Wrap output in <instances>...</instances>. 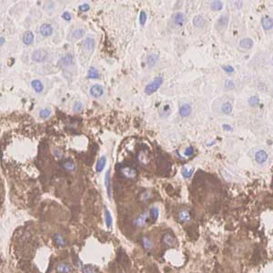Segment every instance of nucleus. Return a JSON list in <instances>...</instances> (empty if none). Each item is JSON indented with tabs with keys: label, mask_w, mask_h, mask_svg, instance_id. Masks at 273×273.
I'll return each mask as SVG.
<instances>
[{
	"label": "nucleus",
	"mask_w": 273,
	"mask_h": 273,
	"mask_svg": "<svg viewBox=\"0 0 273 273\" xmlns=\"http://www.w3.org/2000/svg\"><path fill=\"white\" fill-rule=\"evenodd\" d=\"M162 82H163V78L161 76H157L146 86L145 93L147 95H152L160 88V86L162 85Z\"/></svg>",
	"instance_id": "obj_1"
},
{
	"label": "nucleus",
	"mask_w": 273,
	"mask_h": 273,
	"mask_svg": "<svg viewBox=\"0 0 273 273\" xmlns=\"http://www.w3.org/2000/svg\"><path fill=\"white\" fill-rule=\"evenodd\" d=\"M149 221H150V217H149V211L143 212L142 214H140L138 218H136L133 220L134 225L137 226V227H144L145 225H147V224L149 223Z\"/></svg>",
	"instance_id": "obj_2"
},
{
	"label": "nucleus",
	"mask_w": 273,
	"mask_h": 273,
	"mask_svg": "<svg viewBox=\"0 0 273 273\" xmlns=\"http://www.w3.org/2000/svg\"><path fill=\"white\" fill-rule=\"evenodd\" d=\"M47 57H48V53H47L46 50L37 49L32 53V57H31V58H32L33 61L39 63V62H43V61H45L46 58H47Z\"/></svg>",
	"instance_id": "obj_3"
},
{
	"label": "nucleus",
	"mask_w": 273,
	"mask_h": 273,
	"mask_svg": "<svg viewBox=\"0 0 273 273\" xmlns=\"http://www.w3.org/2000/svg\"><path fill=\"white\" fill-rule=\"evenodd\" d=\"M74 64V57L71 54H67L64 57H62L59 60V65L63 68L70 67Z\"/></svg>",
	"instance_id": "obj_4"
},
{
	"label": "nucleus",
	"mask_w": 273,
	"mask_h": 273,
	"mask_svg": "<svg viewBox=\"0 0 273 273\" xmlns=\"http://www.w3.org/2000/svg\"><path fill=\"white\" fill-rule=\"evenodd\" d=\"M177 219L179 221L185 223V222H189L191 219V216H190V212L188 209H181L179 211H178V214H177Z\"/></svg>",
	"instance_id": "obj_5"
},
{
	"label": "nucleus",
	"mask_w": 273,
	"mask_h": 273,
	"mask_svg": "<svg viewBox=\"0 0 273 273\" xmlns=\"http://www.w3.org/2000/svg\"><path fill=\"white\" fill-rule=\"evenodd\" d=\"M176 242H177V240L173 235H171V233H166L162 237V243L166 247H171L176 244Z\"/></svg>",
	"instance_id": "obj_6"
},
{
	"label": "nucleus",
	"mask_w": 273,
	"mask_h": 273,
	"mask_svg": "<svg viewBox=\"0 0 273 273\" xmlns=\"http://www.w3.org/2000/svg\"><path fill=\"white\" fill-rule=\"evenodd\" d=\"M83 48L85 49L86 51L88 52H92L95 48V40L93 37H88L85 38V40L83 41Z\"/></svg>",
	"instance_id": "obj_7"
},
{
	"label": "nucleus",
	"mask_w": 273,
	"mask_h": 273,
	"mask_svg": "<svg viewBox=\"0 0 273 273\" xmlns=\"http://www.w3.org/2000/svg\"><path fill=\"white\" fill-rule=\"evenodd\" d=\"M90 94L94 98H99L104 94V88L101 85L95 84L90 88Z\"/></svg>",
	"instance_id": "obj_8"
},
{
	"label": "nucleus",
	"mask_w": 273,
	"mask_h": 273,
	"mask_svg": "<svg viewBox=\"0 0 273 273\" xmlns=\"http://www.w3.org/2000/svg\"><path fill=\"white\" fill-rule=\"evenodd\" d=\"M57 271L58 273H72V266L67 262H61L57 266Z\"/></svg>",
	"instance_id": "obj_9"
},
{
	"label": "nucleus",
	"mask_w": 273,
	"mask_h": 273,
	"mask_svg": "<svg viewBox=\"0 0 273 273\" xmlns=\"http://www.w3.org/2000/svg\"><path fill=\"white\" fill-rule=\"evenodd\" d=\"M261 25L263 26V29L266 31H269L271 29H272L273 27V19L269 17V16H265L261 18Z\"/></svg>",
	"instance_id": "obj_10"
},
{
	"label": "nucleus",
	"mask_w": 273,
	"mask_h": 273,
	"mask_svg": "<svg viewBox=\"0 0 273 273\" xmlns=\"http://www.w3.org/2000/svg\"><path fill=\"white\" fill-rule=\"evenodd\" d=\"M39 33L43 37H49L53 34V27L50 24H43L39 28Z\"/></svg>",
	"instance_id": "obj_11"
},
{
	"label": "nucleus",
	"mask_w": 273,
	"mask_h": 273,
	"mask_svg": "<svg viewBox=\"0 0 273 273\" xmlns=\"http://www.w3.org/2000/svg\"><path fill=\"white\" fill-rule=\"evenodd\" d=\"M191 106L188 103L186 104H183L181 105L180 108H179V115L183 118H186V117H189L190 114H191Z\"/></svg>",
	"instance_id": "obj_12"
},
{
	"label": "nucleus",
	"mask_w": 273,
	"mask_h": 273,
	"mask_svg": "<svg viewBox=\"0 0 273 273\" xmlns=\"http://www.w3.org/2000/svg\"><path fill=\"white\" fill-rule=\"evenodd\" d=\"M268 159V154L264 150H259L255 154V160L259 164H263Z\"/></svg>",
	"instance_id": "obj_13"
},
{
	"label": "nucleus",
	"mask_w": 273,
	"mask_h": 273,
	"mask_svg": "<svg viewBox=\"0 0 273 273\" xmlns=\"http://www.w3.org/2000/svg\"><path fill=\"white\" fill-rule=\"evenodd\" d=\"M174 24L177 26H182L185 22V17L182 12H177L173 17Z\"/></svg>",
	"instance_id": "obj_14"
},
{
	"label": "nucleus",
	"mask_w": 273,
	"mask_h": 273,
	"mask_svg": "<svg viewBox=\"0 0 273 273\" xmlns=\"http://www.w3.org/2000/svg\"><path fill=\"white\" fill-rule=\"evenodd\" d=\"M254 45V42L251 38L249 37H245V38H242L240 41V47L243 49L248 50L250 49Z\"/></svg>",
	"instance_id": "obj_15"
},
{
	"label": "nucleus",
	"mask_w": 273,
	"mask_h": 273,
	"mask_svg": "<svg viewBox=\"0 0 273 273\" xmlns=\"http://www.w3.org/2000/svg\"><path fill=\"white\" fill-rule=\"evenodd\" d=\"M121 171H122V174L124 175L125 177H127V178H131L132 179V178L136 177V176H137L136 170H134L132 168H129V167L124 168Z\"/></svg>",
	"instance_id": "obj_16"
},
{
	"label": "nucleus",
	"mask_w": 273,
	"mask_h": 273,
	"mask_svg": "<svg viewBox=\"0 0 273 273\" xmlns=\"http://www.w3.org/2000/svg\"><path fill=\"white\" fill-rule=\"evenodd\" d=\"M31 86H32V88H34V90H35L37 93H40V92H42L43 89H44V85H43L42 82H41L40 80H38V79H34V80H32V82H31Z\"/></svg>",
	"instance_id": "obj_17"
},
{
	"label": "nucleus",
	"mask_w": 273,
	"mask_h": 273,
	"mask_svg": "<svg viewBox=\"0 0 273 273\" xmlns=\"http://www.w3.org/2000/svg\"><path fill=\"white\" fill-rule=\"evenodd\" d=\"M149 217H150V221L152 223L156 222L158 218V214H159V209L156 207H152L149 210Z\"/></svg>",
	"instance_id": "obj_18"
},
{
	"label": "nucleus",
	"mask_w": 273,
	"mask_h": 273,
	"mask_svg": "<svg viewBox=\"0 0 273 273\" xmlns=\"http://www.w3.org/2000/svg\"><path fill=\"white\" fill-rule=\"evenodd\" d=\"M54 242L59 247H64L66 245V240L60 233H56L54 235Z\"/></svg>",
	"instance_id": "obj_19"
},
{
	"label": "nucleus",
	"mask_w": 273,
	"mask_h": 273,
	"mask_svg": "<svg viewBox=\"0 0 273 273\" xmlns=\"http://www.w3.org/2000/svg\"><path fill=\"white\" fill-rule=\"evenodd\" d=\"M23 43L25 45H31L34 41V35L31 31H26L23 35Z\"/></svg>",
	"instance_id": "obj_20"
},
{
	"label": "nucleus",
	"mask_w": 273,
	"mask_h": 273,
	"mask_svg": "<svg viewBox=\"0 0 273 273\" xmlns=\"http://www.w3.org/2000/svg\"><path fill=\"white\" fill-rule=\"evenodd\" d=\"M158 60V55L156 53H151L147 57V64L149 67L155 66Z\"/></svg>",
	"instance_id": "obj_21"
},
{
	"label": "nucleus",
	"mask_w": 273,
	"mask_h": 273,
	"mask_svg": "<svg viewBox=\"0 0 273 273\" xmlns=\"http://www.w3.org/2000/svg\"><path fill=\"white\" fill-rule=\"evenodd\" d=\"M62 166H63L64 170H67V171H68V172L69 171H73L75 170L74 162L71 159H65L63 161V163H62Z\"/></svg>",
	"instance_id": "obj_22"
},
{
	"label": "nucleus",
	"mask_w": 273,
	"mask_h": 273,
	"mask_svg": "<svg viewBox=\"0 0 273 273\" xmlns=\"http://www.w3.org/2000/svg\"><path fill=\"white\" fill-rule=\"evenodd\" d=\"M105 187H106V189L107 191L108 197H110V195H111V186H110V171L109 170H107L106 175H105Z\"/></svg>",
	"instance_id": "obj_23"
},
{
	"label": "nucleus",
	"mask_w": 273,
	"mask_h": 273,
	"mask_svg": "<svg viewBox=\"0 0 273 273\" xmlns=\"http://www.w3.org/2000/svg\"><path fill=\"white\" fill-rule=\"evenodd\" d=\"M106 163H107V158L105 156H102L97 162V166H96L97 172H101L104 170V168L106 166Z\"/></svg>",
	"instance_id": "obj_24"
},
{
	"label": "nucleus",
	"mask_w": 273,
	"mask_h": 273,
	"mask_svg": "<svg viewBox=\"0 0 273 273\" xmlns=\"http://www.w3.org/2000/svg\"><path fill=\"white\" fill-rule=\"evenodd\" d=\"M85 35V30L83 28H76L75 29L72 33V39L73 40H77V39H80L81 37H83Z\"/></svg>",
	"instance_id": "obj_25"
},
{
	"label": "nucleus",
	"mask_w": 273,
	"mask_h": 273,
	"mask_svg": "<svg viewBox=\"0 0 273 273\" xmlns=\"http://www.w3.org/2000/svg\"><path fill=\"white\" fill-rule=\"evenodd\" d=\"M87 75H88V77L91 78V79H97V78L99 77V73L98 69L96 68H94V67L89 68Z\"/></svg>",
	"instance_id": "obj_26"
},
{
	"label": "nucleus",
	"mask_w": 273,
	"mask_h": 273,
	"mask_svg": "<svg viewBox=\"0 0 273 273\" xmlns=\"http://www.w3.org/2000/svg\"><path fill=\"white\" fill-rule=\"evenodd\" d=\"M232 110H233V107L229 102H224L222 104V106H221V112L222 113L228 115L232 112Z\"/></svg>",
	"instance_id": "obj_27"
},
{
	"label": "nucleus",
	"mask_w": 273,
	"mask_h": 273,
	"mask_svg": "<svg viewBox=\"0 0 273 273\" xmlns=\"http://www.w3.org/2000/svg\"><path fill=\"white\" fill-rule=\"evenodd\" d=\"M142 245H143V247L145 248L150 249V248H153V246H154V242H153V240H152L150 238L147 237V236H145V237L142 238Z\"/></svg>",
	"instance_id": "obj_28"
},
{
	"label": "nucleus",
	"mask_w": 273,
	"mask_h": 273,
	"mask_svg": "<svg viewBox=\"0 0 273 273\" xmlns=\"http://www.w3.org/2000/svg\"><path fill=\"white\" fill-rule=\"evenodd\" d=\"M192 23H193V25H195L196 27H201V26H203L204 24H205V20H204V18L201 16H196L193 18Z\"/></svg>",
	"instance_id": "obj_29"
},
{
	"label": "nucleus",
	"mask_w": 273,
	"mask_h": 273,
	"mask_svg": "<svg viewBox=\"0 0 273 273\" xmlns=\"http://www.w3.org/2000/svg\"><path fill=\"white\" fill-rule=\"evenodd\" d=\"M105 220H106V225L107 228H110L111 225H112V217H111V214L109 212V210L107 209H105Z\"/></svg>",
	"instance_id": "obj_30"
},
{
	"label": "nucleus",
	"mask_w": 273,
	"mask_h": 273,
	"mask_svg": "<svg viewBox=\"0 0 273 273\" xmlns=\"http://www.w3.org/2000/svg\"><path fill=\"white\" fill-rule=\"evenodd\" d=\"M210 6H211V9L212 10L219 11V10H221L223 8V3L221 1H213L211 3Z\"/></svg>",
	"instance_id": "obj_31"
},
{
	"label": "nucleus",
	"mask_w": 273,
	"mask_h": 273,
	"mask_svg": "<svg viewBox=\"0 0 273 273\" xmlns=\"http://www.w3.org/2000/svg\"><path fill=\"white\" fill-rule=\"evenodd\" d=\"M228 18L227 16H221L218 21V25L225 28L228 25Z\"/></svg>",
	"instance_id": "obj_32"
},
{
	"label": "nucleus",
	"mask_w": 273,
	"mask_h": 273,
	"mask_svg": "<svg viewBox=\"0 0 273 273\" xmlns=\"http://www.w3.org/2000/svg\"><path fill=\"white\" fill-rule=\"evenodd\" d=\"M248 105L251 106V107H256L259 103V99L257 96H252L248 99Z\"/></svg>",
	"instance_id": "obj_33"
},
{
	"label": "nucleus",
	"mask_w": 273,
	"mask_h": 273,
	"mask_svg": "<svg viewBox=\"0 0 273 273\" xmlns=\"http://www.w3.org/2000/svg\"><path fill=\"white\" fill-rule=\"evenodd\" d=\"M51 114L50 108H43L39 111V117L41 119H48Z\"/></svg>",
	"instance_id": "obj_34"
},
{
	"label": "nucleus",
	"mask_w": 273,
	"mask_h": 273,
	"mask_svg": "<svg viewBox=\"0 0 273 273\" xmlns=\"http://www.w3.org/2000/svg\"><path fill=\"white\" fill-rule=\"evenodd\" d=\"M83 273H98V270L91 265H87L83 268Z\"/></svg>",
	"instance_id": "obj_35"
},
{
	"label": "nucleus",
	"mask_w": 273,
	"mask_h": 273,
	"mask_svg": "<svg viewBox=\"0 0 273 273\" xmlns=\"http://www.w3.org/2000/svg\"><path fill=\"white\" fill-rule=\"evenodd\" d=\"M84 108V104L80 101L76 102L73 106V111L74 112H81Z\"/></svg>",
	"instance_id": "obj_36"
},
{
	"label": "nucleus",
	"mask_w": 273,
	"mask_h": 273,
	"mask_svg": "<svg viewBox=\"0 0 273 273\" xmlns=\"http://www.w3.org/2000/svg\"><path fill=\"white\" fill-rule=\"evenodd\" d=\"M181 174H182V176H183L184 177L189 178V177H190L192 176V174H193V170H188L187 168H183V169L181 170Z\"/></svg>",
	"instance_id": "obj_37"
},
{
	"label": "nucleus",
	"mask_w": 273,
	"mask_h": 273,
	"mask_svg": "<svg viewBox=\"0 0 273 273\" xmlns=\"http://www.w3.org/2000/svg\"><path fill=\"white\" fill-rule=\"evenodd\" d=\"M147 21V14L145 11H141L140 16H139V23L141 25H144L146 24Z\"/></svg>",
	"instance_id": "obj_38"
},
{
	"label": "nucleus",
	"mask_w": 273,
	"mask_h": 273,
	"mask_svg": "<svg viewBox=\"0 0 273 273\" xmlns=\"http://www.w3.org/2000/svg\"><path fill=\"white\" fill-rule=\"evenodd\" d=\"M78 9L81 11V12H87L90 9V6L88 4H82L78 6Z\"/></svg>",
	"instance_id": "obj_39"
},
{
	"label": "nucleus",
	"mask_w": 273,
	"mask_h": 273,
	"mask_svg": "<svg viewBox=\"0 0 273 273\" xmlns=\"http://www.w3.org/2000/svg\"><path fill=\"white\" fill-rule=\"evenodd\" d=\"M225 87H226V88H228V89H232V88H235V84H234V82L232 81V80H226V82H225Z\"/></svg>",
	"instance_id": "obj_40"
},
{
	"label": "nucleus",
	"mask_w": 273,
	"mask_h": 273,
	"mask_svg": "<svg viewBox=\"0 0 273 273\" xmlns=\"http://www.w3.org/2000/svg\"><path fill=\"white\" fill-rule=\"evenodd\" d=\"M184 154H185V156H187V157H190V156H192V155L194 154V148H193V147H188V148L186 149V150H185Z\"/></svg>",
	"instance_id": "obj_41"
},
{
	"label": "nucleus",
	"mask_w": 273,
	"mask_h": 273,
	"mask_svg": "<svg viewBox=\"0 0 273 273\" xmlns=\"http://www.w3.org/2000/svg\"><path fill=\"white\" fill-rule=\"evenodd\" d=\"M62 18H64L65 20H67V21H69V20H71V18H72V16H71V14L69 13V12H68V11H65L63 14H62Z\"/></svg>",
	"instance_id": "obj_42"
},
{
	"label": "nucleus",
	"mask_w": 273,
	"mask_h": 273,
	"mask_svg": "<svg viewBox=\"0 0 273 273\" xmlns=\"http://www.w3.org/2000/svg\"><path fill=\"white\" fill-rule=\"evenodd\" d=\"M222 68H223L226 72H228V73H232V72H234V68L231 67V66H223Z\"/></svg>",
	"instance_id": "obj_43"
},
{
	"label": "nucleus",
	"mask_w": 273,
	"mask_h": 273,
	"mask_svg": "<svg viewBox=\"0 0 273 273\" xmlns=\"http://www.w3.org/2000/svg\"><path fill=\"white\" fill-rule=\"evenodd\" d=\"M222 127H223V128L225 129V130H232L231 127H230V126H228V125L224 124Z\"/></svg>",
	"instance_id": "obj_44"
},
{
	"label": "nucleus",
	"mask_w": 273,
	"mask_h": 273,
	"mask_svg": "<svg viewBox=\"0 0 273 273\" xmlns=\"http://www.w3.org/2000/svg\"><path fill=\"white\" fill-rule=\"evenodd\" d=\"M3 41H4V37H1V46L3 45Z\"/></svg>",
	"instance_id": "obj_45"
},
{
	"label": "nucleus",
	"mask_w": 273,
	"mask_h": 273,
	"mask_svg": "<svg viewBox=\"0 0 273 273\" xmlns=\"http://www.w3.org/2000/svg\"><path fill=\"white\" fill-rule=\"evenodd\" d=\"M272 63H273V57H272Z\"/></svg>",
	"instance_id": "obj_46"
}]
</instances>
